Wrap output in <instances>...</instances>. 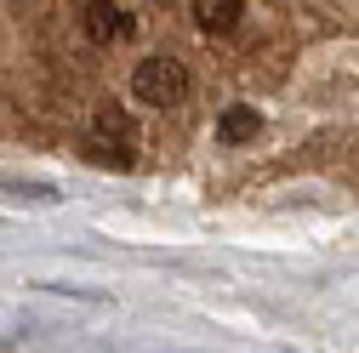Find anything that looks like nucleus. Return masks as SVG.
I'll use <instances>...</instances> for the list:
<instances>
[{"label":"nucleus","mask_w":359,"mask_h":353,"mask_svg":"<svg viewBox=\"0 0 359 353\" xmlns=\"http://www.w3.org/2000/svg\"><path fill=\"white\" fill-rule=\"evenodd\" d=\"M131 97L149 103V109H177L189 97V69L177 57H165V52H154V57H143L131 69Z\"/></svg>","instance_id":"obj_1"},{"label":"nucleus","mask_w":359,"mask_h":353,"mask_svg":"<svg viewBox=\"0 0 359 353\" xmlns=\"http://www.w3.org/2000/svg\"><path fill=\"white\" fill-rule=\"evenodd\" d=\"M86 143H92V154L103 165H131V148H137V125H131L120 114V103H103L92 114V125H86Z\"/></svg>","instance_id":"obj_2"},{"label":"nucleus","mask_w":359,"mask_h":353,"mask_svg":"<svg viewBox=\"0 0 359 353\" xmlns=\"http://www.w3.org/2000/svg\"><path fill=\"white\" fill-rule=\"evenodd\" d=\"M80 23H86V34H92V40H120V34H131V12L114 6V0H92Z\"/></svg>","instance_id":"obj_3"},{"label":"nucleus","mask_w":359,"mask_h":353,"mask_svg":"<svg viewBox=\"0 0 359 353\" xmlns=\"http://www.w3.org/2000/svg\"><path fill=\"white\" fill-rule=\"evenodd\" d=\"M257 131H262V120H257L251 103H234V109L217 114V143H229V148H234V143H251Z\"/></svg>","instance_id":"obj_4"},{"label":"nucleus","mask_w":359,"mask_h":353,"mask_svg":"<svg viewBox=\"0 0 359 353\" xmlns=\"http://www.w3.org/2000/svg\"><path fill=\"white\" fill-rule=\"evenodd\" d=\"M240 0H200V6H194V23L205 29V34H222V29H234L240 23Z\"/></svg>","instance_id":"obj_5"}]
</instances>
